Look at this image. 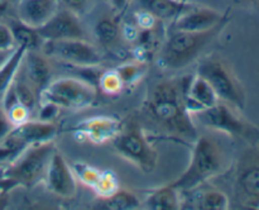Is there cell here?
I'll return each instance as SVG.
<instances>
[{
    "mask_svg": "<svg viewBox=\"0 0 259 210\" xmlns=\"http://www.w3.org/2000/svg\"><path fill=\"white\" fill-rule=\"evenodd\" d=\"M58 0H20L18 19L33 28H39L60 9Z\"/></svg>",
    "mask_w": 259,
    "mask_h": 210,
    "instance_id": "cell-18",
    "label": "cell"
},
{
    "mask_svg": "<svg viewBox=\"0 0 259 210\" xmlns=\"http://www.w3.org/2000/svg\"><path fill=\"white\" fill-rule=\"evenodd\" d=\"M3 110H4V109H3ZM4 111L5 114H7L8 119H9V121L12 123L13 127L29 120L30 111L19 103L14 104V105L10 106L9 109H7V110Z\"/></svg>",
    "mask_w": 259,
    "mask_h": 210,
    "instance_id": "cell-31",
    "label": "cell"
},
{
    "mask_svg": "<svg viewBox=\"0 0 259 210\" xmlns=\"http://www.w3.org/2000/svg\"><path fill=\"white\" fill-rule=\"evenodd\" d=\"M113 143L118 153L141 171L151 174L156 169L158 154L138 124L121 128L118 136L113 139Z\"/></svg>",
    "mask_w": 259,
    "mask_h": 210,
    "instance_id": "cell-9",
    "label": "cell"
},
{
    "mask_svg": "<svg viewBox=\"0 0 259 210\" xmlns=\"http://www.w3.org/2000/svg\"><path fill=\"white\" fill-rule=\"evenodd\" d=\"M60 108L50 103H39V119L42 121H52L58 114Z\"/></svg>",
    "mask_w": 259,
    "mask_h": 210,
    "instance_id": "cell-34",
    "label": "cell"
},
{
    "mask_svg": "<svg viewBox=\"0 0 259 210\" xmlns=\"http://www.w3.org/2000/svg\"><path fill=\"white\" fill-rule=\"evenodd\" d=\"M119 189L120 186H119L116 175L111 171H101L98 184L94 187V191L99 197H108L118 191Z\"/></svg>",
    "mask_w": 259,
    "mask_h": 210,
    "instance_id": "cell-29",
    "label": "cell"
},
{
    "mask_svg": "<svg viewBox=\"0 0 259 210\" xmlns=\"http://www.w3.org/2000/svg\"><path fill=\"white\" fill-rule=\"evenodd\" d=\"M12 88L14 90L15 96H17L18 103L22 104L24 108H27L28 110L32 113L35 108H38V104H39V95H38L37 91L34 90L32 85L28 82L27 78L24 77V75L22 73V71H18L17 76H15L14 81L12 83Z\"/></svg>",
    "mask_w": 259,
    "mask_h": 210,
    "instance_id": "cell-23",
    "label": "cell"
},
{
    "mask_svg": "<svg viewBox=\"0 0 259 210\" xmlns=\"http://www.w3.org/2000/svg\"><path fill=\"white\" fill-rule=\"evenodd\" d=\"M27 51L25 46L18 45L9 57L5 60V62L0 66V99L14 81Z\"/></svg>",
    "mask_w": 259,
    "mask_h": 210,
    "instance_id": "cell-22",
    "label": "cell"
},
{
    "mask_svg": "<svg viewBox=\"0 0 259 210\" xmlns=\"http://www.w3.org/2000/svg\"><path fill=\"white\" fill-rule=\"evenodd\" d=\"M71 169H72L73 174H75V177L81 184L94 190V187L98 184L101 171H99L95 167L90 166V164L83 163V162H75V163H72Z\"/></svg>",
    "mask_w": 259,
    "mask_h": 210,
    "instance_id": "cell-28",
    "label": "cell"
},
{
    "mask_svg": "<svg viewBox=\"0 0 259 210\" xmlns=\"http://www.w3.org/2000/svg\"><path fill=\"white\" fill-rule=\"evenodd\" d=\"M43 181L52 194L63 199L73 197L77 192V179L65 157L57 149L53 151Z\"/></svg>",
    "mask_w": 259,
    "mask_h": 210,
    "instance_id": "cell-13",
    "label": "cell"
},
{
    "mask_svg": "<svg viewBox=\"0 0 259 210\" xmlns=\"http://www.w3.org/2000/svg\"><path fill=\"white\" fill-rule=\"evenodd\" d=\"M229 20L228 13L209 7H195L192 5L189 10L180 15L172 23L171 30L180 32H205L217 27L220 23Z\"/></svg>",
    "mask_w": 259,
    "mask_h": 210,
    "instance_id": "cell-14",
    "label": "cell"
},
{
    "mask_svg": "<svg viewBox=\"0 0 259 210\" xmlns=\"http://www.w3.org/2000/svg\"><path fill=\"white\" fill-rule=\"evenodd\" d=\"M218 101H220L219 98L204 77L199 73L187 76L185 85V103L190 113L192 114L210 108Z\"/></svg>",
    "mask_w": 259,
    "mask_h": 210,
    "instance_id": "cell-16",
    "label": "cell"
},
{
    "mask_svg": "<svg viewBox=\"0 0 259 210\" xmlns=\"http://www.w3.org/2000/svg\"><path fill=\"white\" fill-rule=\"evenodd\" d=\"M17 47L12 28L9 24L0 22V52H10Z\"/></svg>",
    "mask_w": 259,
    "mask_h": 210,
    "instance_id": "cell-32",
    "label": "cell"
},
{
    "mask_svg": "<svg viewBox=\"0 0 259 210\" xmlns=\"http://www.w3.org/2000/svg\"><path fill=\"white\" fill-rule=\"evenodd\" d=\"M14 50H15V48H14ZM14 50H13V51H14ZM13 51H10V52H0V66H2L3 63L5 62V60H7V58L9 57L10 53H12Z\"/></svg>",
    "mask_w": 259,
    "mask_h": 210,
    "instance_id": "cell-37",
    "label": "cell"
},
{
    "mask_svg": "<svg viewBox=\"0 0 259 210\" xmlns=\"http://www.w3.org/2000/svg\"><path fill=\"white\" fill-rule=\"evenodd\" d=\"M58 3L62 8L71 10L75 14L81 15L88 12L90 5L93 4V0H58Z\"/></svg>",
    "mask_w": 259,
    "mask_h": 210,
    "instance_id": "cell-33",
    "label": "cell"
},
{
    "mask_svg": "<svg viewBox=\"0 0 259 210\" xmlns=\"http://www.w3.org/2000/svg\"><path fill=\"white\" fill-rule=\"evenodd\" d=\"M191 116L194 123L199 121L215 133H223L229 137L252 138L258 132L253 124L248 123L240 115L239 110L224 101H218L210 108L192 113Z\"/></svg>",
    "mask_w": 259,
    "mask_h": 210,
    "instance_id": "cell-8",
    "label": "cell"
},
{
    "mask_svg": "<svg viewBox=\"0 0 259 210\" xmlns=\"http://www.w3.org/2000/svg\"><path fill=\"white\" fill-rule=\"evenodd\" d=\"M100 202L98 204L99 209L106 210H133L141 206V201L138 197L126 190H120L114 192L108 197H100Z\"/></svg>",
    "mask_w": 259,
    "mask_h": 210,
    "instance_id": "cell-24",
    "label": "cell"
},
{
    "mask_svg": "<svg viewBox=\"0 0 259 210\" xmlns=\"http://www.w3.org/2000/svg\"><path fill=\"white\" fill-rule=\"evenodd\" d=\"M37 32L43 40L85 39V30L78 15L62 7L48 22L37 28Z\"/></svg>",
    "mask_w": 259,
    "mask_h": 210,
    "instance_id": "cell-12",
    "label": "cell"
},
{
    "mask_svg": "<svg viewBox=\"0 0 259 210\" xmlns=\"http://www.w3.org/2000/svg\"><path fill=\"white\" fill-rule=\"evenodd\" d=\"M12 128H13L12 123L9 121L7 114H5V111L3 110L2 105H0V143L4 141V138L7 137V134L9 133Z\"/></svg>",
    "mask_w": 259,
    "mask_h": 210,
    "instance_id": "cell-35",
    "label": "cell"
},
{
    "mask_svg": "<svg viewBox=\"0 0 259 210\" xmlns=\"http://www.w3.org/2000/svg\"><path fill=\"white\" fill-rule=\"evenodd\" d=\"M185 85L186 77L156 83L144 106L152 120L167 134L181 141H195L197 129L185 103Z\"/></svg>",
    "mask_w": 259,
    "mask_h": 210,
    "instance_id": "cell-1",
    "label": "cell"
},
{
    "mask_svg": "<svg viewBox=\"0 0 259 210\" xmlns=\"http://www.w3.org/2000/svg\"><path fill=\"white\" fill-rule=\"evenodd\" d=\"M20 71L38 95H40L43 89L51 82V66L47 61V56L43 55L40 51L28 50L20 65Z\"/></svg>",
    "mask_w": 259,
    "mask_h": 210,
    "instance_id": "cell-17",
    "label": "cell"
},
{
    "mask_svg": "<svg viewBox=\"0 0 259 210\" xmlns=\"http://www.w3.org/2000/svg\"><path fill=\"white\" fill-rule=\"evenodd\" d=\"M56 133L57 128L52 121L27 120L13 127L0 144L20 153L28 146L52 141Z\"/></svg>",
    "mask_w": 259,
    "mask_h": 210,
    "instance_id": "cell-11",
    "label": "cell"
},
{
    "mask_svg": "<svg viewBox=\"0 0 259 210\" xmlns=\"http://www.w3.org/2000/svg\"><path fill=\"white\" fill-rule=\"evenodd\" d=\"M238 3H257L259 0H235Z\"/></svg>",
    "mask_w": 259,
    "mask_h": 210,
    "instance_id": "cell-38",
    "label": "cell"
},
{
    "mask_svg": "<svg viewBox=\"0 0 259 210\" xmlns=\"http://www.w3.org/2000/svg\"><path fill=\"white\" fill-rule=\"evenodd\" d=\"M121 34L120 25L115 18L104 17L96 23L95 35L98 42L103 47H110L118 40L119 35Z\"/></svg>",
    "mask_w": 259,
    "mask_h": 210,
    "instance_id": "cell-26",
    "label": "cell"
},
{
    "mask_svg": "<svg viewBox=\"0 0 259 210\" xmlns=\"http://www.w3.org/2000/svg\"><path fill=\"white\" fill-rule=\"evenodd\" d=\"M114 70L120 77L121 82H123L124 88L126 86L136 85L138 81H141L144 77L147 72V65L143 61H138V62H126L121 63L118 67Z\"/></svg>",
    "mask_w": 259,
    "mask_h": 210,
    "instance_id": "cell-27",
    "label": "cell"
},
{
    "mask_svg": "<svg viewBox=\"0 0 259 210\" xmlns=\"http://www.w3.org/2000/svg\"><path fill=\"white\" fill-rule=\"evenodd\" d=\"M12 28L13 35H14L15 43L18 45H23L27 47V50H37L39 51L40 46H42L43 39L40 38V35L38 34L37 29L29 25L24 24V23L20 22L19 19L12 22V24H9Z\"/></svg>",
    "mask_w": 259,
    "mask_h": 210,
    "instance_id": "cell-25",
    "label": "cell"
},
{
    "mask_svg": "<svg viewBox=\"0 0 259 210\" xmlns=\"http://www.w3.org/2000/svg\"><path fill=\"white\" fill-rule=\"evenodd\" d=\"M190 191H194L195 195L189 207L197 210H227L230 207L229 196L222 190H199L196 187Z\"/></svg>",
    "mask_w": 259,
    "mask_h": 210,
    "instance_id": "cell-21",
    "label": "cell"
},
{
    "mask_svg": "<svg viewBox=\"0 0 259 210\" xmlns=\"http://www.w3.org/2000/svg\"><path fill=\"white\" fill-rule=\"evenodd\" d=\"M139 2L142 8L159 22L163 20L174 22L192 7V4L184 0H139Z\"/></svg>",
    "mask_w": 259,
    "mask_h": 210,
    "instance_id": "cell-19",
    "label": "cell"
},
{
    "mask_svg": "<svg viewBox=\"0 0 259 210\" xmlns=\"http://www.w3.org/2000/svg\"><path fill=\"white\" fill-rule=\"evenodd\" d=\"M228 22L205 32H180L171 30L158 55L159 66L166 70H182L191 65L209 47L210 43L223 32Z\"/></svg>",
    "mask_w": 259,
    "mask_h": 210,
    "instance_id": "cell-3",
    "label": "cell"
},
{
    "mask_svg": "<svg viewBox=\"0 0 259 210\" xmlns=\"http://www.w3.org/2000/svg\"><path fill=\"white\" fill-rule=\"evenodd\" d=\"M131 2L132 0H109V4L116 14H121Z\"/></svg>",
    "mask_w": 259,
    "mask_h": 210,
    "instance_id": "cell-36",
    "label": "cell"
},
{
    "mask_svg": "<svg viewBox=\"0 0 259 210\" xmlns=\"http://www.w3.org/2000/svg\"><path fill=\"white\" fill-rule=\"evenodd\" d=\"M99 85H100L101 90L108 95H118L124 89L123 82L115 70H109L101 73V76L99 77Z\"/></svg>",
    "mask_w": 259,
    "mask_h": 210,
    "instance_id": "cell-30",
    "label": "cell"
},
{
    "mask_svg": "<svg viewBox=\"0 0 259 210\" xmlns=\"http://www.w3.org/2000/svg\"><path fill=\"white\" fill-rule=\"evenodd\" d=\"M230 163V151L224 139L214 134H202L195 139L187 169L171 185L181 192L190 191L225 174Z\"/></svg>",
    "mask_w": 259,
    "mask_h": 210,
    "instance_id": "cell-2",
    "label": "cell"
},
{
    "mask_svg": "<svg viewBox=\"0 0 259 210\" xmlns=\"http://www.w3.org/2000/svg\"><path fill=\"white\" fill-rule=\"evenodd\" d=\"M121 121L115 116H93V118L85 119L80 121L77 125L73 128L75 134H80L83 138L94 144L106 143V142H113L121 131Z\"/></svg>",
    "mask_w": 259,
    "mask_h": 210,
    "instance_id": "cell-15",
    "label": "cell"
},
{
    "mask_svg": "<svg viewBox=\"0 0 259 210\" xmlns=\"http://www.w3.org/2000/svg\"><path fill=\"white\" fill-rule=\"evenodd\" d=\"M52 141L32 144L5 164L2 180L12 186L30 189L45 180L48 163L55 151Z\"/></svg>",
    "mask_w": 259,
    "mask_h": 210,
    "instance_id": "cell-4",
    "label": "cell"
},
{
    "mask_svg": "<svg viewBox=\"0 0 259 210\" xmlns=\"http://www.w3.org/2000/svg\"><path fill=\"white\" fill-rule=\"evenodd\" d=\"M144 206L151 210H177L181 207V191L172 186H162L147 195Z\"/></svg>",
    "mask_w": 259,
    "mask_h": 210,
    "instance_id": "cell-20",
    "label": "cell"
},
{
    "mask_svg": "<svg viewBox=\"0 0 259 210\" xmlns=\"http://www.w3.org/2000/svg\"><path fill=\"white\" fill-rule=\"evenodd\" d=\"M39 51L47 57H55L78 67L93 68L103 62L100 51L85 39L43 40Z\"/></svg>",
    "mask_w": 259,
    "mask_h": 210,
    "instance_id": "cell-10",
    "label": "cell"
},
{
    "mask_svg": "<svg viewBox=\"0 0 259 210\" xmlns=\"http://www.w3.org/2000/svg\"><path fill=\"white\" fill-rule=\"evenodd\" d=\"M184 2H189V0H184Z\"/></svg>",
    "mask_w": 259,
    "mask_h": 210,
    "instance_id": "cell-39",
    "label": "cell"
},
{
    "mask_svg": "<svg viewBox=\"0 0 259 210\" xmlns=\"http://www.w3.org/2000/svg\"><path fill=\"white\" fill-rule=\"evenodd\" d=\"M233 195L240 209H259V144L245 148L235 161Z\"/></svg>",
    "mask_w": 259,
    "mask_h": 210,
    "instance_id": "cell-5",
    "label": "cell"
},
{
    "mask_svg": "<svg viewBox=\"0 0 259 210\" xmlns=\"http://www.w3.org/2000/svg\"><path fill=\"white\" fill-rule=\"evenodd\" d=\"M196 73L210 83L220 101L239 111L244 110L247 101L244 88L227 61L219 57L207 58L199 66Z\"/></svg>",
    "mask_w": 259,
    "mask_h": 210,
    "instance_id": "cell-6",
    "label": "cell"
},
{
    "mask_svg": "<svg viewBox=\"0 0 259 210\" xmlns=\"http://www.w3.org/2000/svg\"><path fill=\"white\" fill-rule=\"evenodd\" d=\"M96 90L90 82L75 77H61L46 86L39 95V103H50L58 108L81 110L95 104Z\"/></svg>",
    "mask_w": 259,
    "mask_h": 210,
    "instance_id": "cell-7",
    "label": "cell"
}]
</instances>
